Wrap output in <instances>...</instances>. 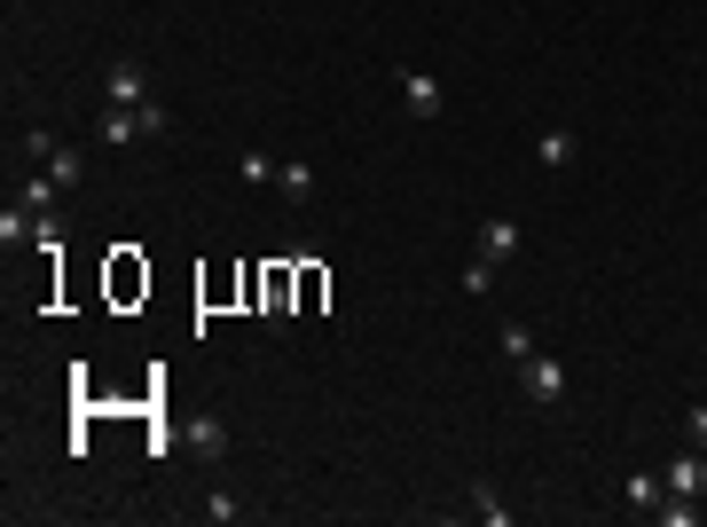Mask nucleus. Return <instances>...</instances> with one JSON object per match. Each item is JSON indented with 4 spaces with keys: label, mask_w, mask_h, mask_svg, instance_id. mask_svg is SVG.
<instances>
[{
    "label": "nucleus",
    "mask_w": 707,
    "mask_h": 527,
    "mask_svg": "<svg viewBox=\"0 0 707 527\" xmlns=\"http://www.w3.org/2000/svg\"><path fill=\"white\" fill-rule=\"evenodd\" d=\"M471 260H488V268L519 260V221H512V213H488V221H480V237H471Z\"/></svg>",
    "instance_id": "1"
},
{
    "label": "nucleus",
    "mask_w": 707,
    "mask_h": 527,
    "mask_svg": "<svg viewBox=\"0 0 707 527\" xmlns=\"http://www.w3.org/2000/svg\"><path fill=\"white\" fill-rule=\"evenodd\" d=\"M519 386H527V402H543V410H551L558 393H566V371H558V362H551L543 347H534V354L519 362Z\"/></svg>",
    "instance_id": "2"
},
{
    "label": "nucleus",
    "mask_w": 707,
    "mask_h": 527,
    "mask_svg": "<svg viewBox=\"0 0 707 527\" xmlns=\"http://www.w3.org/2000/svg\"><path fill=\"white\" fill-rule=\"evenodd\" d=\"M401 103H409V118H441L449 111V95H441V79H432V72H401Z\"/></svg>",
    "instance_id": "3"
},
{
    "label": "nucleus",
    "mask_w": 707,
    "mask_h": 527,
    "mask_svg": "<svg viewBox=\"0 0 707 527\" xmlns=\"http://www.w3.org/2000/svg\"><path fill=\"white\" fill-rule=\"evenodd\" d=\"M134 135H150V126H142V103H134V111H126V103H111L103 118H94V142H103V150H126Z\"/></svg>",
    "instance_id": "4"
},
{
    "label": "nucleus",
    "mask_w": 707,
    "mask_h": 527,
    "mask_svg": "<svg viewBox=\"0 0 707 527\" xmlns=\"http://www.w3.org/2000/svg\"><path fill=\"white\" fill-rule=\"evenodd\" d=\"M660 497H668V480H660V473H645V465H636V473L621 480V504H629L636 519H653V512H660Z\"/></svg>",
    "instance_id": "5"
},
{
    "label": "nucleus",
    "mask_w": 707,
    "mask_h": 527,
    "mask_svg": "<svg viewBox=\"0 0 707 527\" xmlns=\"http://www.w3.org/2000/svg\"><path fill=\"white\" fill-rule=\"evenodd\" d=\"M660 480H668V497H707V449H684Z\"/></svg>",
    "instance_id": "6"
},
{
    "label": "nucleus",
    "mask_w": 707,
    "mask_h": 527,
    "mask_svg": "<svg viewBox=\"0 0 707 527\" xmlns=\"http://www.w3.org/2000/svg\"><path fill=\"white\" fill-rule=\"evenodd\" d=\"M276 197H291V205L315 197V166H307V158H283V166H276Z\"/></svg>",
    "instance_id": "7"
},
{
    "label": "nucleus",
    "mask_w": 707,
    "mask_h": 527,
    "mask_svg": "<svg viewBox=\"0 0 707 527\" xmlns=\"http://www.w3.org/2000/svg\"><path fill=\"white\" fill-rule=\"evenodd\" d=\"M111 103H150V79H142V63H111Z\"/></svg>",
    "instance_id": "8"
},
{
    "label": "nucleus",
    "mask_w": 707,
    "mask_h": 527,
    "mask_svg": "<svg viewBox=\"0 0 707 527\" xmlns=\"http://www.w3.org/2000/svg\"><path fill=\"white\" fill-rule=\"evenodd\" d=\"M189 449H197V456H228V425H220V417H197V425H189Z\"/></svg>",
    "instance_id": "9"
},
{
    "label": "nucleus",
    "mask_w": 707,
    "mask_h": 527,
    "mask_svg": "<svg viewBox=\"0 0 707 527\" xmlns=\"http://www.w3.org/2000/svg\"><path fill=\"white\" fill-rule=\"evenodd\" d=\"M55 197H63V189H55L48 174H31V181H16V205H31V213H55Z\"/></svg>",
    "instance_id": "10"
},
{
    "label": "nucleus",
    "mask_w": 707,
    "mask_h": 527,
    "mask_svg": "<svg viewBox=\"0 0 707 527\" xmlns=\"http://www.w3.org/2000/svg\"><path fill=\"white\" fill-rule=\"evenodd\" d=\"M660 527H699V497H660Z\"/></svg>",
    "instance_id": "11"
},
{
    "label": "nucleus",
    "mask_w": 707,
    "mask_h": 527,
    "mask_svg": "<svg viewBox=\"0 0 707 527\" xmlns=\"http://www.w3.org/2000/svg\"><path fill=\"white\" fill-rule=\"evenodd\" d=\"M471 512H480L488 527H503V519H512V512H503V497H495V488H488V480H471Z\"/></svg>",
    "instance_id": "12"
},
{
    "label": "nucleus",
    "mask_w": 707,
    "mask_h": 527,
    "mask_svg": "<svg viewBox=\"0 0 707 527\" xmlns=\"http://www.w3.org/2000/svg\"><path fill=\"white\" fill-rule=\"evenodd\" d=\"M260 291H267V315H283V300H291V268H283V260L267 268V284H260Z\"/></svg>",
    "instance_id": "13"
},
{
    "label": "nucleus",
    "mask_w": 707,
    "mask_h": 527,
    "mask_svg": "<svg viewBox=\"0 0 707 527\" xmlns=\"http://www.w3.org/2000/svg\"><path fill=\"white\" fill-rule=\"evenodd\" d=\"M566 158H575V135H566V126H551V135H543V166H566Z\"/></svg>",
    "instance_id": "14"
},
{
    "label": "nucleus",
    "mask_w": 707,
    "mask_h": 527,
    "mask_svg": "<svg viewBox=\"0 0 707 527\" xmlns=\"http://www.w3.org/2000/svg\"><path fill=\"white\" fill-rule=\"evenodd\" d=\"M503 354H512V362L534 354V331H527V323H503Z\"/></svg>",
    "instance_id": "15"
},
{
    "label": "nucleus",
    "mask_w": 707,
    "mask_h": 527,
    "mask_svg": "<svg viewBox=\"0 0 707 527\" xmlns=\"http://www.w3.org/2000/svg\"><path fill=\"white\" fill-rule=\"evenodd\" d=\"M236 174H244V181H276V166H267V150H244V158H236Z\"/></svg>",
    "instance_id": "16"
},
{
    "label": "nucleus",
    "mask_w": 707,
    "mask_h": 527,
    "mask_svg": "<svg viewBox=\"0 0 707 527\" xmlns=\"http://www.w3.org/2000/svg\"><path fill=\"white\" fill-rule=\"evenodd\" d=\"M684 434H692V441L707 449V402H692V417H684Z\"/></svg>",
    "instance_id": "17"
}]
</instances>
